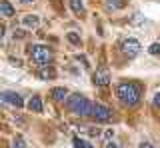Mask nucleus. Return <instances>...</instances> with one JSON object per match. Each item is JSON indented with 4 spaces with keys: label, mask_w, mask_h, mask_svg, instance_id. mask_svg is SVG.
Masks as SVG:
<instances>
[{
    "label": "nucleus",
    "mask_w": 160,
    "mask_h": 148,
    "mask_svg": "<svg viewBox=\"0 0 160 148\" xmlns=\"http://www.w3.org/2000/svg\"><path fill=\"white\" fill-rule=\"evenodd\" d=\"M26 106H28L30 112H42V100H40L38 96H32V98L28 100Z\"/></svg>",
    "instance_id": "nucleus-10"
},
{
    "label": "nucleus",
    "mask_w": 160,
    "mask_h": 148,
    "mask_svg": "<svg viewBox=\"0 0 160 148\" xmlns=\"http://www.w3.org/2000/svg\"><path fill=\"white\" fill-rule=\"evenodd\" d=\"M0 100L10 104V106H16V108L24 106V100H22V96H20L18 92H2V94H0Z\"/></svg>",
    "instance_id": "nucleus-6"
},
{
    "label": "nucleus",
    "mask_w": 160,
    "mask_h": 148,
    "mask_svg": "<svg viewBox=\"0 0 160 148\" xmlns=\"http://www.w3.org/2000/svg\"><path fill=\"white\" fill-rule=\"evenodd\" d=\"M66 106H68V110L76 116H90V110H92V102H90L88 98H84L82 94L66 96Z\"/></svg>",
    "instance_id": "nucleus-2"
},
{
    "label": "nucleus",
    "mask_w": 160,
    "mask_h": 148,
    "mask_svg": "<svg viewBox=\"0 0 160 148\" xmlns=\"http://www.w3.org/2000/svg\"><path fill=\"white\" fill-rule=\"evenodd\" d=\"M50 94H52L54 100L64 102V100H66V96H68V90L64 86H56V88H52V90H50Z\"/></svg>",
    "instance_id": "nucleus-8"
},
{
    "label": "nucleus",
    "mask_w": 160,
    "mask_h": 148,
    "mask_svg": "<svg viewBox=\"0 0 160 148\" xmlns=\"http://www.w3.org/2000/svg\"><path fill=\"white\" fill-rule=\"evenodd\" d=\"M4 36V26H0V38Z\"/></svg>",
    "instance_id": "nucleus-23"
},
{
    "label": "nucleus",
    "mask_w": 160,
    "mask_h": 148,
    "mask_svg": "<svg viewBox=\"0 0 160 148\" xmlns=\"http://www.w3.org/2000/svg\"><path fill=\"white\" fill-rule=\"evenodd\" d=\"M12 148H26V142H24L22 136H16L12 140Z\"/></svg>",
    "instance_id": "nucleus-15"
},
{
    "label": "nucleus",
    "mask_w": 160,
    "mask_h": 148,
    "mask_svg": "<svg viewBox=\"0 0 160 148\" xmlns=\"http://www.w3.org/2000/svg\"><path fill=\"white\" fill-rule=\"evenodd\" d=\"M40 18L36 14H28V16H24V26H38Z\"/></svg>",
    "instance_id": "nucleus-12"
},
{
    "label": "nucleus",
    "mask_w": 160,
    "mask_h": 148,
    "mask_svg": "<svg viewBox=\"0 0 160 148\" xmlns=\"http://www.w3.org/2000/svg\"><path fill=\"white\" fill-rule=\"evenodd\" d=\"M22 2H32V0H22Z\"/></svg>",
    "instance_id": "nucleus-24"
},
{
    "label": "nucleus",
    "mask_w": 160,
    "mask_h": 148,
    "mask_svg": "<svg viewBox=\"0 0 160 148\" xmlns=\"http://www.w3.org/2000/svg\"><path fill=\"white\" fill-rule=\"evenodd\" d=\"M154 104H156V106L160 108V92H158V94H156V96H154Z\"/></svg>",
    "instance_id": "nucleus-20"
},
{
    "label": "nucleus",
    "mask_w": 160,
    "mask_h": 148,
    "mask_svg": "<svg viewBox=\"0 0 160 148\" xmlns=\"http://www.w3.org/2000/svg\"><path fill=\"white\" fill-rule=\"evenodd\" d=\"M70 8L74 14H84V4L82 0H70Z\"/></svg>",
    "instance_id": "nucleus-11"
},
{
    "label": "nucleus",
    "mask_w": 160,
    "mask_h": 148,
    "mask_svg": "<svg viewBox=\"0 0 160 148\" xmlns=\"http://www.w3.org/2000/svg\"><path fill=\"white\" fill-rule=\"evenodd\" d=\"M0 16H14V6L8 2V0H2L0 2Z\"/></svg>",
    "instance_id": "nucleus-9"
},
{
    "label": "nucleus",
    "mask_w": 160,
    "mask_h": 148,
    "mask_svg": "<svg viewBox=\"0 0 160 148\" xmlns=\"http://www.w3.org/2000/svg\"><path fill=\"white\" fill-rule=\"evenodd\" d=\"M106 6L112 8V10H118V8L124 6V0H106Z\"/></svg>",
    "instance_id": "nucleus-14"
},
{
    "label": "nucleus",
    "mask_w": 160,
    "mask_h": 148,
    "mask_svg": "<svg viewBox=\"0 0 160 148\" xmlns=\"http://www.w3.org/2000/svg\"><path fill=\"white\" fill-rule=\"evenodd\" d=\"M30 56L32 60L38 64V66H48L50 58H52V52H50L48 46H42V44H32L30 46Z\"/></svg>",
    "instance_id": "nucleus-3"
},
{
    "label": "nucleus",
    "mask_w": 160,
    "mask_h": 148,
    "mask_svg": "<svg viewBox=\"0 0 160 148\" xmlns=\"http://www.w3.org/2000/svg\"><path fill=\"white\" fill-rule=\"evenodd\" d=\"M106 148H118V144H114V142H108Z\"/></svg>",
    "instance_id": "nucleus-22"
},
{
    "label": "nucleus",
    "mask_w": 160,
    "mask_h": 148,
    "mask_svg": "<svg viewBox=\"0 0 160 148\" xmlns=\"http://www.w3.org/2000/svg\"><path fill=\"white\" fill-rule=\"evenodd\" d=\"M24 36V30H14V38H22Z\"/></svg>",
    "instance_id": "nucleus-19"
},
{
    "label": "nucleus",
    "mask_w": 160,
    "mask_h": 148,
    "mask_svg": "<svg viewBox=\"0 0 160 148\" xmlns=\"http://www.w3.org/2000/svg\"><path fill=\"white\" fill-rule=\"evenodd\" d=\"M140 148H154V146L150 144V142H142V144H140Z\"/></svg>",
    "instance_id": "nucleus-21"
},
{
    "label": "nucleus",
    "mask_w": 160,
    "mask_h": 148,
    "mask_svg": "<svg viewBox=\"0 0 160 148\" xmlns=\"http://www.w3.org/2000/svg\"><path fill=\"white\" fill-rule=\"evenodd\" d=\"M148 52H150V54H154V56H156V54H160V42L150 44V46H148Z\"/></svg>",
    "instance_id": "nucleus-16"
},
{
    "label": "nucleus",
    "mask_w": 160,
    "mask_h": 148,
    "mask_svg": "<svg viewBox=\"0 0 160 148\" xmlns=\"http://www.w3.org/2000/svg\"><path fill=\"white\" fill-rule=\"evenodd\" d=\"M50 76H54V72H52V70H46V68H44V70H40V78H44V80H48Z\"/></svg>",
    "instance_id": "nucleus-18"
},
{
    "label": "nucleus",
    "mask_w": 160,
    "mask_h": 148,
    "mask_svg": "<svg viewBox=\"0 0 160 148\" xmlns=\"http://www.w3.org/2000/svg\"><path fill=\"white\" fill-rule=\"evenodd\" d=\"M90 116H92L96 122H106V120H110V118H112V112H110V108L104 106V104H92Z\"/></svg>",
    "instance_id": "nucleus-5"
},
{
    "label": "nucleus",
    "mask_w": 160,
    "mask_h": 148,
    "mask_svg": "<svg viewBox=\"0 0 160 148\" xmlns=\"http://www.w3.org/2000/svg\"><path fill=\"white\" fill-rule=\"evenodd\" d=\"M92 82H94V86H108V82H110L108 68H98V70L92 74Z\"/></svg>",
    "instance_id": "nucleus-7"
},
{
    "label": "nucleus",
    "mask_w": 160,
    "mask_h": 148,
    "mask_svg": "<svg viewBox=\"0 0 160 148\" xmlns=\"http://www.w3.org/2000/svg\"><path fill=\"white\" fill-rule=\"evenodd\" d=\"M116 96L122 104L126 106H136L140 102V88L132 82H120L116 88Z\"/></svg>",
    "instance_id": "nucleus-1"
},
{
    "label": "nucleus",
    "mask_w": 160,
    "mask_h": 148,
    "mask_svg": "<svg viewBox=\"0 0 160 148\" xmlns=\"http://www.w3.org/2000/svg\"><path fill=\"white\" fill-rule=\"evenodd\" d=\"M72 144H74V148H94L92 144H90V142H86V140H82V138H74L72 140Z\"/></svg>",
    "instance_id": "nucleus-13"
},
{
    "label": "nucleus",
    "mask_w": 160,
    "mask_h": 148,
    "mask_svg": "<svg viewBox=\"0 0 160 148\" xmlns=\"http://www.w3.org/2000/svg\"><path fill=\"white\" fill-rule=\"evenodd\" d=\"M140 42L138 40H134V38H128V40H124L122 44H120V50H122L124 56H128V58H134V56H138L140 54Z\"/></svg>",
    "instance_id": "nucleus-4"
},
{
    "label": "nucleus",
    "mask_w": 160,
    "mask_h": 148,
    "mask_svg": "<svg viewBox=\"0 0 160 148\" xmlns=\"http://www.w3.org/2000/svg\"><path fill=\"white\" fill-rule=\"evenodd\" d=\"M68 40L72 42V44H80V36L76 32H68Z\"/></svg>",
    "instance_id": "nucleus-17"
}]
</instances>
